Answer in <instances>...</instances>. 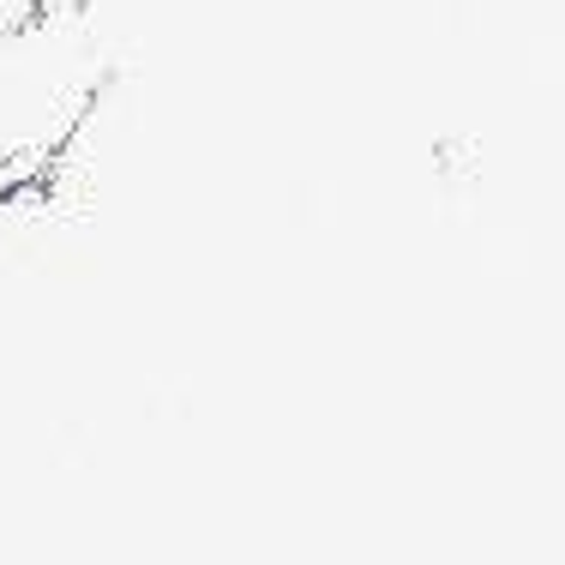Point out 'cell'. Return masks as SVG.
Segmentation results:
<instances>
[{
    "label": "cell",
    "mask_w": 565,
    "mask_h": 565,
    "mask_svg": "<svg viewBox=\"0 0 565 565\" xmlns=\"http://www.w3.org/2000/svg\"><path fill=\"white\" fill-rule=\"evenodd\" d=\"M97 78L103 61L85 7L0 31V169L61 151L97 97Z\"/></svg>",
    "instance_id": "1"
},
{
    "label": "cell",
    "mask_w": 565,
    "mask_h": 565,
    "mask_svg": "<svg viewBox=\"0 0 565 565\" xmlns=\"http://www.w3.org/2000/svg\"><path fill=\"white\" fill-rule=\"evenodd\" d=\"M61 7H85V0H0V31H19V24L61 12Z\"/></svg>",
    "instance_id": "2"
}]
</instances>
